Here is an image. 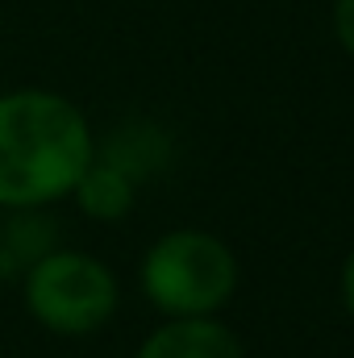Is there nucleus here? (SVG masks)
<instances>
[{
  "instance_id": "obj_1",
  "label": "nucleus",
  "mask_w": 354,
  "mask_h": 358,
  "mask_svg": "<svg viewBox=\"0 0 354 358\" xmlns=\"http://www.w3.org/2000/svg\"><path fill=\"white\" fill-rule=\"evenodd\" d=\"M96 159L88 113L50 88L0 92V213L71 200Z\"/></svg>"
},
{
  "instance_id": "obj_2",
  "label": "nucleus",
  "mask_w": 354,
  "mask_h": 358,
  "mask_svg": "<svg viewBox=\"0 0 354 358\" xmlns=\"http://www.w3.org/2000/svg\"><path fill=\"white\" fill-rule=\"evenodd\" d=\"M138 287L163 321L217 317L238 292V255L225 238L179 225L146 246L138 263Z\"/></svg>"
},
{
  "instance_id": "obj_3",
  "label": "nucleus",
  "mask_w": 354,
  "mask_h": 358,
  "mask_svg": "<svg viewBox=\"0 0 354 358\" xmlns=\"http://www.w3.org/2000/svg\"><path fill=\"white\" fill-rule=\"evenodd\" d=\"M21 300L34 325L55 338H92L121 308V283L104 259L59 246L21 275Z\"/></svg>"
},
{
  "instance_id": "obj_4",
  "label": "nucleus",
  "mask_w": 354,
  "mask_h": 358,
  "mask_svg": "<svg viewBox=\"0 0 354 358\" xmlns=\"http://www.w3.org/2000/svg\"><path fill=\"white\" fill-rule=\"evenodd\" d=\"M134 358H246V350L221 317H183L150 329Z\"/></svg>"
},
{
  "instance_id": "obj_5",
  "label": "nucleus",
  "mask_w": 354,
  "mask_h": 358,
  "mask_svg": "<svg viewBox=\"0 0 354 358\" xmlns=\"http://www.w3.org/2000/svg\"><path fill=\"white\" fill-rule=\"evenodd\" d=\"M63 246V225L50 208H4L0 213V279H21L38 259Z\"/></svg>"
},
{
  "instance_id": "obj_6",
  "label": "nucleus",
  "mask_w": 354,
  "mask_h": 358,
  "mask_svg": "<svg viewBox=\"0 0 354 358\" xmlns=\"http://www.w3.org/2000/svg\"><path fill=\"white\" fill-rule=\"evenodd\" d=\"M96 159L113 163L134 183H142L146 176H155V171H163L171 163V138L159 125H150V121H129L113 138L96 142Z\"/></svg>"
},
{
  "instance_id": "obj_7",
  "label": "nucleus",
  "mask_w": 354,
  "mask_h": 358,
  "mask_svg": "<svg viewBox=\"0 0 354 358\" xmlns=\"http://www.w3.org/2000/svg\"><path fill=\"white\" fill-rule=\"evenodd\" d=\"M71 200H76V208L88 217V221H125L129 213H134V200H138V183L125 176V171H117L113 163H104V159H92L88 171L80 176L76 183V192H71Z\"/></svg>"
},
{
  "instance_id": "obj_8",
  "label": "nucleus",
  "mask_w": 354,
  "mask_h": 358,
  "mask_svg": "<svg viewBox=\"0 0 354 358\" xmlns=\"http://www.w3.org/2000/svg\"><path fill=\"white\" fill-rule=\"evenodd\" d=\"M330 25H334V42L346 50V59H354V0H334Z\"/></svg>"
},
{
  "instance_id": "obj_9",
  "label": "nucleus",
  "mask_w": 354,
  "mask_h": 358,
  "mask_svg": "<svg viewBox=\"0 0 354 358\" xmlns=\"http://www.w3.org/2000/svg\"><path fill=\"white\" fill-rule=\"evenodd\" d=\"M338 296H342L346 317L354 321V246H351V255L342 259V271H338Z\"/></svg>"
}]
</instances>
